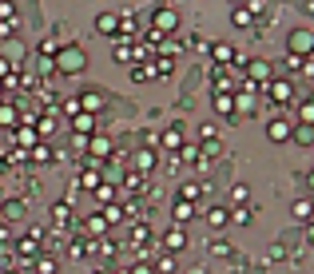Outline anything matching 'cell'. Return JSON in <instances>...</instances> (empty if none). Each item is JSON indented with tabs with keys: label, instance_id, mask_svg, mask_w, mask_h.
Wrapping results in <instances>:
<instances>
[]
</instances>
